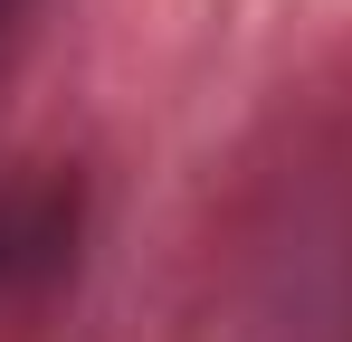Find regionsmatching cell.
Instances as JSON below:
<instances>
[{
    "mask_svg": "<svg viewBox=\"0 0 352 342\" xmlns=\"http://www.w3.org/2000/svg\"><path fill=\"white\" fill-rule=\"evenodd\" d=\"M76 238V181L48 162H0V295L48 276Z\"/></svg>",
    "mask_w": 352,
    "mask_h": 342,
    "instance_id": "6da1fadb",
    "label": "cell"
},
{
    "mask_svg": "<svg viewBox=\"0 0 352 342\" xmlns=\"http://www.w3.org/2000/svg\"><path fill=\"white\" fill-rule=\"evenodd\" d=\"M19 10H29V0H0V29H10V19H19Z\"/></svg>",
    "mask_w": 352,
    "mask_h": 342,
    "instance_id": "7a4b0ae2",
    "label": "cell"
}]
</instances>
